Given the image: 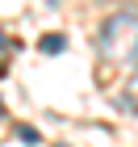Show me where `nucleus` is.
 Here are the masks:
<instances>
[{"mask_svg":"<svg viewBox=\"0 0 138 147\" xmlns=\"http://www.w3.org/2000/svg\"><path fill=\"white\" fill-rule=\"evenodd\" d=\"M96 51L105 63L113 67H130L138 63V13L134 9H117L109 13L96 30Z\"/></svg>","mask_w":138,"mask_h":147,"instance_id":"nucleus-1","label":"nucleus"},{"mask_svg":"<svg viewBox=\"0 0 138 147\" xmlns=\"http://www.w3.org/2000/svg\"><path fill=\"white\" fill-rule=\"evenodd\" d=\"M121 105H126V109H134V113H138V71H134V76L126 80V88H121Z\"/></svg>","mask_w":138,"mask_h":147,"instance_id":"nucleus-2","label":"nucleus"},{"mask_svg":"<svg viewBox=\"0 0 138 147\" xmlns=\"http://www.w3.org/2000/svg\"><path fill=\"white\" fill-rule=\"evenodd\" d=\"M38 46H42L46 55H59V51H63V46H67V42H63V34H46V38H42V42H38Z\"/></svg>","mask_w":138,"mask_h":147,"instance_id":"nucleus-3","label":"nucleus"},{"mask_svg":"<svg viewBox=\"0 0 138 147\" xmlns=\"http://www.w3.org/2000/svg\"><path fill=\"white\" fill-rule=\"evenodd\" d=\"M17 139H21V143H38V139H42V135H38L34 126H17Z\"/></svg>","mask_w":138,"mask_h":147,"instance_id":"nucleus-4","label":"nucleus"},{"mask_svg":"<svg viewBox=\"0 0 138 147\" xmlns=\"http://www.w3.org/2000/svg\"><path fill=\"white\" fill-rule=\"evenodd\" d=\"M9 46H13V42L4 38V30H0V51H4V55H9Z\"/></svg>","mask_w":138,"mask_h":147,"instance_id":"nucleus-5","label":"nucleus"},{"mask_svg":"<svg viewBox=\"0 0 138 147\" xmlns=\"http://www.w3.org/2000/svg\"><path fill=\"white\" fill-rule=\"evenodd\" d=\"M46 4H63V0H46Z\"/></svg>","mask_w":138,"mask_h":147,"instance_id":"nucleus-6","label":"nucleus"},{"mask_svg":"<svg viewBox=\"0 0 138 147\" xmlns=\"http://www.w3.org/2000/svg\"><path fill=\"white\" fill-rule=\"evenodd\" d=\"M0 113H4V97H0Z\"/></svg>","mask_w":138,"mask_h":147,"instance_id":"nucleus-7","label":"nucleus"},{"mask_svg":"<svg viewBox=\"0 0 138 147\" xmlns=\"http://www.w3.org/2000/svg\"><path fill=\"white\" fill-rule=\"evenodd\" d=\"M59 147H67V143H59Z\"/></svg>","mask_w":138,"mask_h":147,"instance_id":"nucleus-8","label":"nucleus"}]
</instances>
